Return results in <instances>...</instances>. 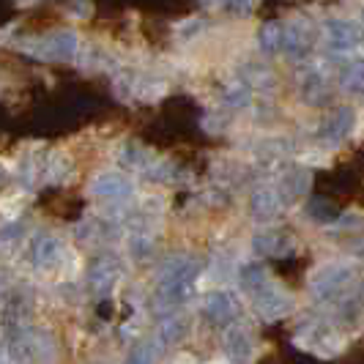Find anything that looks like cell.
I'll list each match as a JSON object with an SVG mask.
<instances>
[{
	"label": "cell",
	"mask_w": 364,
	"mask_h": 364,
	"mask_svg": "<svg viewBox=\"0 0 364 364\" xmlns=\"http://www.w3.org/2000/svg\"><path fill=\"white\" fill-rule=\"evenodd\" d=\"M200 274V263L195 257H176L159 274V296L170 304H183L192 296L195 277Z\"/></svg>",
	"instance_id": "cell-1"
},
{
	"label": "cell",
	"mask_w": 364,
	"mask_h": 364,
	"mask_svg": "<svg viewBox=\"0 0 364 364\" xmlns=\"http://www.w3.org/2000/svg\"><path fill=\"white\" fill-rule=\"evenodd\" d=\"M124 277V263L118 255H102L96 257L88 269V282H91L96 291L109 293Z\"/></svg>",
	"instance_id": "cell-2"
},
{
	"label": "cell",
	"mask_w": 364,
	"mask_h": 364,
	"mask_svg": "<svg viewBox=\"0 0 364 364\" xmlns=\"http://www.w3.org/2000/svg\"><path fill=\"white\" fill-rule=\"evenodd\" d=\"M326 38H328V47H331V50L348 53V50H353V47L359 44L362 31H359V25L350 22V19H328Z\"/></svg>",
	"instance_id": "cell-3"
},
{
	"label": "cell",
	"mask_w": 364,
	"mask_h": 364,
	"mask_svg": "<svg viewBox=\"0 0 364 364\" xmlns=\"http://www.w3.org/2000/svg\"><path fill=\"white\" fill-rule=\"evenodd\" d=\"M255 307L257 312L263 315V318H279V315H285V312L291 310V296L282 291V288H277V285H266V288H260L255 293Z\"/></svg>",
	"instance_id": "cell-4"
},
{
	"label": "cell",
	"mask_w": 364,
	"mask_h": 364,
	"mask_svg": "<svg viewBox=\"0 0 364 364\" xmlns=\"http://www.w3.org/2000/svg\"><path fill=\"white\" fill-rule=\"evenodd\" d=\"M353 127V109L350 107H340L328 115L326 121L318 129V137L326 140V143H340L348 132Z\"/></svg>",
	"instance_id": "cell-5"
},
{
	"label": "cell",
	"mask_w": 364,
	"mask_h": 364,
	"mask_svg": "<svg viewBox=\"0 0 364 364\" xmlns=\"http://www.w3.org/2000/svg\"><path fill=\"white\" fill-rule=\"evenodd\" d=\"M236 299L233 296H228V293H211L208 296V301H205V315H208V321L211 323H217V326H230V321L236 318Z\"/></svg>",
	"instance_id": "cell-6"
},
{
	"label": "cell",
	"mask_w": 364,
	"mask_h": 364,
	"mask_svg": "<svg viewBox=\"0 0 364 364\" xmlns=\"http://www.w3.org/2000/svg\"><path fill=\"white\" fill-rule=\"evenodd\" d=\"M58 255H60V241L58 238H53L50 233H41V236L33 238V244H31V263L36 269H50V266H55Z\"/></svg>",
	"instance_id": "cell-7"
},
{
	"label": "cell",
	"mask_w": 364,
	"mask_h": 364,
	"mask_svg": "<svg viewBox=\"0 0 364 364\" xmlns=\"http://www.w3.org/2000/svg\"><path fill=\"white\" fill-rule=\"evenodd\" d=\"M353 277V272L348 266H328V269H321L318 277H315V293L321 296H331V293H340L346 288V282Z\"/></svg>",
	"instance_id": "cell-8"
},
{
	"label": "cell",
	"mask_w": 364,
	"mask_h": 364,
	"mask_svg": "<svg viewBox=\"0 0 364 364\" xmlns=\"http://www.w3.org/2000/svg\"><path fill=\"white\" fill-rule=\"evenodd\" d=\"M77 47H80V41L72 31H58L50 38H44V44H41L44 55L53 60H69V58H74Z\"/></svg>",
	"instance_id": "cell-9"
},
{
	"label": "cell",
	"mask_w": 364,
	"mask_h": 364,
	"mask_svg": "<svg viewBox=\"0 0 364 364\" xmlns=\"http://www.w3.org/2000/svg\"><path fill=\"white\" fill-rule=\"evenodd\" d=\"M225 350H228L230 359L247 362L252 356V350H255V343H252L250 331H244L238 326H228V331H225Z\"/></svg>",
	"instance_id": "cell-10"
},
{
	"label": "cell",
	"mask_w": 364,
	"mask_h": 364,
	"mask_svg": "<svg viewBox=\"0 0 364 364\" xmlns=\"http://www.w3.org/2000/svg\"><path fill=\"white\" fill-rule=\"evenodd\" d=\"M91 192L99 195V198H127L132 192V183H129V178L118 176V173H105V176H99L91 183Z\"/></svg>",
	"instance_id": "cell-11"
},
{
	"label": "cell",
	"mask_w": 364,
	"mask_h": 364,
	"mask_svg": "<svg viewBox=\"0 0 364 364\" xmlns=\"http://www.w3.org/2000/svg\"><path fill=\"white\" fill-rule=\"evenodd\" d=\"M252 214L260 219H272L279 211V195L274 189H257L252 192V200H250Z\"/></svg>",
	"instance_id": "cell-12"
},
{
	"label": "cell",
	"mask_w": 364,
	"mask_h": 364,
	"mask_svg": "<svg viewBox=\"0 0 364 364\" xmlns=\"http://www.w3.org/2000/svg\"><path fill=\"white\" fill-rule=\"evenodd\" d=\"M186 328H189V323H186L183 318H167V321L162 323V328H159V334H156V343H159V348L181 343L183 337H186Z\"/></svg>",
	"instance_id": "cell-13"
},
{
	"label": "cell",
	"mask_w": 364,
	"mask_h": 364,
	"mask_svg": "<svg viewBox=\"0 0 364 364\" xmlns=\"http://www.w3.org/2000/svg\"><path fill=\"white\" fill-rule=\"evenodd\" d=\"M282 38H285V28L279 22H266L257 33V41H260V50L263 53H277L282 50Z\"/></svg>",
	"instance_id": "cell-14"
},
{
	"label": "cell",
	"mask_w": 364,
	"mask_h": 364,
	"mask_svg": "<svg viewBox=\"0 0 364 364\" xmlns=\"http://www.w3.org/2000/svg\"><path fill=\"white\" fill-rule=\"evenodd\" d=\"M159 362V343L156 340H148V343H140L129 350L127 364H156Z\"/></svg>",
	"instance_id": "cell-15"
},
{
	"label": "cell",
	"mask_w": 364,
	"mask_h": 364,
	"mask_svg": "<svg viewBox=\"0 0 364 364\" xmlns=\"http://www.w3.org/2000/svg\"><path fill=\"white\" fill-rule=\"evenodd\" d=\"M301 96L310 102V105H321L326 99V80L321 74H307L304 82H301Z\"/></svg>",
	"instance_id": "cell-16"
},
{
	"label": "cell",
	"mask_w": 364,
	"mask_h": 364,
	"mask_svg": "<svg viewBox=\"0 0 364 364\" xmlns=\"http://www.w3.org/2000/svg\"><path fill=\"white\" fill-rule=\"evenodd\" d=\"M241 282L250 288V291H260V288H266L269 285V272L260 266V263H252V266H247L244 272H241Z\"/></svg>",
	"instance_id": "cell-17"
},
{
	"label": "cell",
	"mask_w": 364,
	"mask_h": 364,
	"mask_svg": "<svg viewBox=\"0 0 364 364\" xmlns=\"http://www.w3.org/2000/svg\"><path fill=\"white\" fill-rule=\"evenodd\" d=\"M340 82H343V88L350 93H359L362 91V66L359 63H350L343 77H340Z\"/></svg>",
	"instance_id": "cell-18"
},
{
	"label": "cell",
	"mask_w": 364,
	"mask_h": 364,
	"mask_svg": "<svg viewBox=\"0 0 364 364\" xmlns=\"http://www.w3.org/2000/svg\"><path fill=\"white\" fill-rule=\"evenodd\" d=\"M228 105H233V107H244L247 102H250V88H244V85H236V88H230L228 91Z\"/></svg>",
	"instance_id": "cell-19"
},
{
	"label": "cell",
	"mask_w": 364,
	"mask_h": 364,
	"mask_svg": "<svg viewBox=\"0 0 364 364\" xmlns=\"http://www.w3.org/2000/svg\"><path fill=\"white\" fill-rule=\"evenodd\" d=\"M310 214H312V217H318V222H331V219H334V208H331L328 203L312 200L310 203Z\"/></svg>",
	"instance_id": "cell-20"
},
{
	"label": "cell",
	"mask_w": 364,
	"mask_h": 364,
	"mask_svg": "<svg viewBox=\"0 0 364 364\" xmlns=\"http://www.w3.org/2000/svg\"><path fill=\"white\" fill-rule=\"evenodd\" d=\"M288 183H291L293 195H299V192H307V176H301V173H293L291 178H288Z\"/></svg>",
	"instance_id": "cell-21"
},
{
	"label": "cell",
	"mask_w": 364,
	"mask_h": 364,
	"mask_svg": "<svg viewBox=\"0 0 364 364\" xmlns=\"http://www.w3.org/2000/svg\"><path fill=\"white\" fill-rule=\"evenodd\" d=\"M124 151H127V162H132V164H140V162H143V159H146V156L140 154V148H137V146H127V148H121V154H124Z\"/></svg>",
	"instance_id": "cell-22"
},
{
	"label": "cell",
	"mask_w": 364,
	"mask_h": 364,
	"mask_svg": "<svg viewBox=\"0 0 364 364\" xmlns=\"http://www.w3.org/2000/svg\"><path fill=\"white\" fill-rule=\"evenodd\" d=\"M0 364H9V353L3 348H0Z\"/></svg>",
	"instance_id": "cell-23"
}]
</instances>
